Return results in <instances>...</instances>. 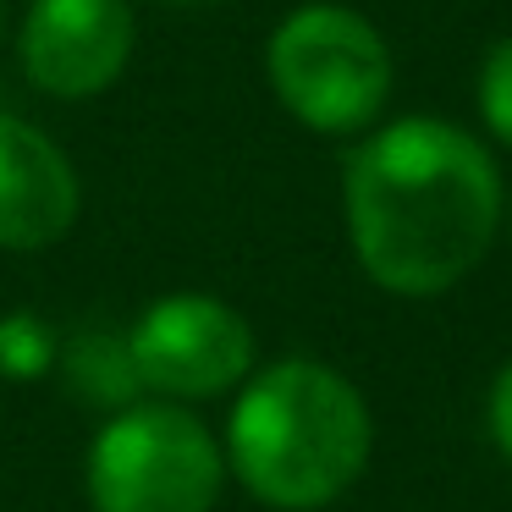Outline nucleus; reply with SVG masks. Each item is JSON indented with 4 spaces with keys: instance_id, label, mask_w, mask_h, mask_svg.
Returning a JSON list of instances; mask_svg holds the SVG:
<instances>
[{
    "instance_id": "obj_3",
    "label": "nucleus",
    "mask_w": 512,
    "mask_h": 512,
    "mask_svg": "<svg viewBox=\"0 0 512 512\" xmlns=\"http://www.w3.org/2000/svg\"><path fill=\"white\" fill-rule=\"evenodd\" d=\"M226 479L221 435L188 402H127L105 413L83 452L94 512H215Z\"/></svg>"
},
{
    "instance_id": "obj_11",
    "label": "nucleus",
    "mask_w": 512,
    "mask_h": 512,
    "mask_svg": "<svg viewBox=\"0 0 512 512\" xmlns=\"http://www.w3.org/2000/svg\"><path fill=\"white\" fill-rule=\"evenodd\" d=\"M485 430H490V446H496L512 468V358L496 369V380H490V391H485Z\"/></svg>"
},
{
    "instance_id": "obj_2",
    "label": "nucleus",
    "mask_w": 512,
    "mask_h": 512,
    "mask_svg": "<svg viewBox=\"0 0 512 512\" xmlns=\"http://www.w3.org/2000/svg\"><path fill=\"white\" fill-rule=\"evenodd\" d=\"M221 452L226 474L270 512H325L364 479L375 413L336 364L292 353L232 391Z\"/></svg>"
},
{
    "instance_id": "obj_4",
    "label": "nucleus",
    "mask_w": 512,
    "mask_h": 512,
    "mask_svg": "<svg viewBox=\"0 0 512 512\" xmlns=\"http://www.w3.org/2000/svg\"><path fill=\"white\" fill-rule=\"evenodd\" d=\"M265 78L292 122H303L309 133L347 138L369 133L375 116L386 111L397 61L369 17L320 0L276 23L265 45Z\"/></svg>"
},
{
    "instance_id": "obj_10",
    "label": "nucleus",
    "mask_w": 512,
    "mask_h": 512,
    "mask_svg": "<svg viewBox=\"0 0 512 512\" xmlns=\"http://www.w3.org/2000/svg\"><path fill=\"white\" fill-rule=\"evenodd\" d=\"M474 100H479V122H485V133L512 149V34L485 50L479 78H474Z\"/></svg>"
},
{
    "instance_id": "obj_7",
    "label": "nucleus",
    "mask_w": 512,
    "mask_h": 512,
    "mask_svg": "<svg viewBox=\"0 0 512 512\" xmlns=\"http://www.w3.org/2000/svg\"><path fill=\"white\" fill-rule=\"evenodd\" d=\"M83 182L67 149L28 116L0 111V254L56 248L78 226Z\"/></svg>"
},
{
    "instance_id": "obj_12",
    "label": "nucleus",
    "mask_w": 512,
    "mask_h": 512,
    "mask_svg": "<svg viewBox=\"0 0 512 512\" xmlns=\"http://www.w3.org/2000/svg\"><path fill=\"white\" fill-rule=\"evenodd\" d=\"M160 6H204V0H160Z\"/></svg>"
},
{
    "instance_id": "obj_9",
    "label": "nucleus",
    "mask_w": 512,
    "mask_h": 512,
    "mask_svg": "<svg viewBox=\"0 0 512 512\" xmlns=\"http://www.w3.org/2000/svg\"><path fill=\"white\" fill-rule=\"evenodd\" d=\"M56 353H61V336L45 314L34 309H12L0 314V375L28 386V380H45L56 369Z\"/></svg>"
},
{
    "instance_id": "obj_5",
    "label": "nucleus",
    "mask_w": 512,
    "mask_h": 512,
    "mask_svg": "<svg viewBox=\"0 0 512 512\" xmlns=\"http://www.w3.org/2000/svg\"><path fill=\"white\" fill-rule=\"evenodd\" d=\"M133 369L144 397L210 402L232 397L259 369V342L243 309L215 292H166L127 325Z\"/></svg>"
},
{
    "instance_id": "obj_14",
    "label": "nucleus",
    "mask_w": 512,
    "mask_h": 512,
    "mask_svg": "<svg viewBox=\"0 0 512 512\" xmlns=\"http://www.w3.org/2000/svg\"><path fill=\"white\" fill-rule=\"evenodd\" d=\"M507 232H512V193H507Z\"/></svg>"
},
{
    "instance_id": "obj_13",
    "label": "nucleus",
    "mask_w": 512,
    "mask_h": 512,
    "mask_svg": "<svg viewBox=\"0 0 512 512\" xmlns=\"http://www.w3.org/2000/svg\"><path fill=\"white\" fill-rule=\"evenodd\" d=\"M0 34H6V0H0Z\"/></svg>"
},
{
    "instance_id": "obj_6",
    "label": "nucleus",
    "mask_w": 512,
    "mask_h": 512,
    "mask_svg": "<svg viewBox=\"0 0 512 512\" xmlns=\"http://www.w3.org/2000/svg\"><path fill=\"white\" fill-rule=\"evenodd\" d=\"M133 45V0H34L17 34V61L39 94L78 105L122 78Z\"/></svg>"
},
{
    "instance_id": "obj_8",
    "label": "nucleus",
    "mask_w": 512,
    "mask_h": 512,
    "mask_svg": "<svg viewBox=\"0 0 512 512\" xmlns=\"http://www.w3.org/2000/svg\"><path fill=\"white\" fill-rule=\"evenodd\" d=\"M56 375L72 402L100 408V413H116L144 397L127 331H116V325H83V331H72L56 353Z\"/></svg>"
},
{
    "instance_id": "obj_1",
    "label": "nucleus",
    "mask_w": 512,
    "mask_h": 512,
    "mask_svg": "<svg viewBox=\"0 0 512 512\" xmlns=\"http://www.w3.org/2000/svg\"><path fill=\"white\" fill-rule=\"evenodd\" d=\"M342 221L358 270L419 303L485 265L507 221V188L485 138L441 116H397L347 155Z\"/></svg>"
}]
</instances>
